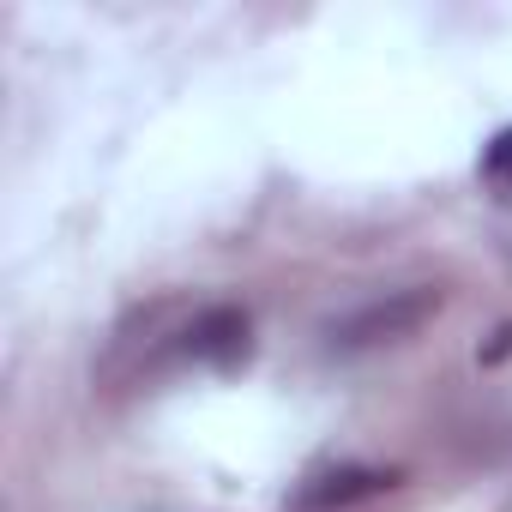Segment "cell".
Listing matches in <instances>:
<instances>
[{"instance_id": "6da1fadb", "label": "cell", "mask_w": 512, "mask_h": 512, "mask_svg": "<svg viewBox=\"0 0 512 512\" xmlns=\"http://www.w3.org/2000/svg\"><path fill=\"white\" fill-rule=\"evenodd\" d=\"M380 488H392V476L374 470V464H320V470L302 476V488L290 494V506L296 512H332V506H350V500L380 494Z\"/></svg>"}, {"instance_id": "7a4b0ae2", "label": "cell", "mask_w": 512, "mask_h": 512, "mask_svg": "<svg viewBox=\"0 0 512 512\" xmlns=\"http://www.w3.org/2000/svg\"><path fill=\"white\" fill-rule=\"evenodd\" d=\"M181 356L187 362H211V368H235L247 356V314H235V308L199 314L187 326V338H181Z\"/></svg>"}, {"instance_id": "3957f363", "label": "cell", "mask_w": 512, "mask_h": 512, "mask_svg": "<svg viewBox=\"0 0 512 512\" xmlns=\"http://www.w3.org/2000/svg\"><path fill=\"white\" fill-rule=\"evenodd\" d=\"M482 175H488L494 187H506V193H512V127L482 151Z\"/></svg>"}, {"instance_id": "277c9868", "label": "cell", "mask_w": 512, "mask_h": 512, "mask_svg": "<svg viewBox=\"0 0 512 512\" xmlns=\"http://www.w3.org/2000/svg\"><path fill=\"white\" fill-rule=\"evenodd\" d=\"M482 362H512V326H506V332H494V344L482 350Z\"/></svg>"}]
</instances>
